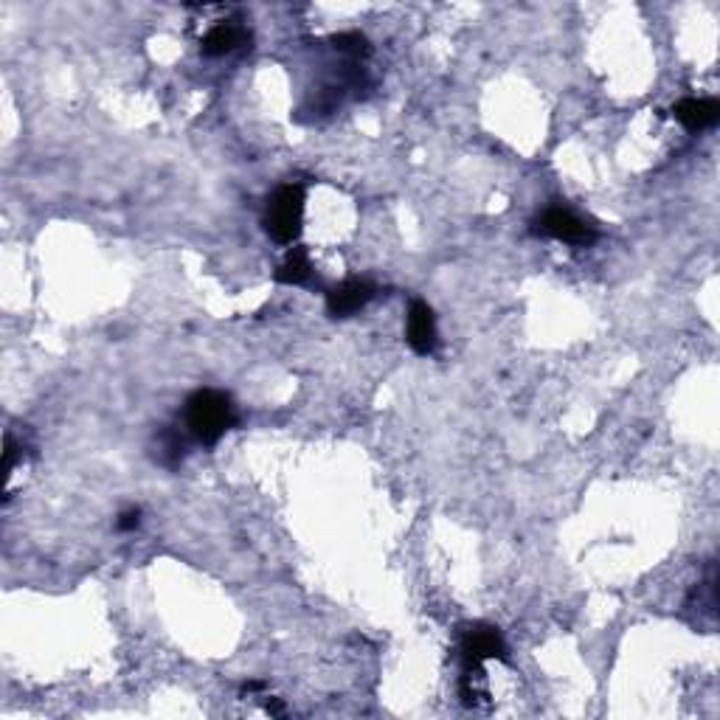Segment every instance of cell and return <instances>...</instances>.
<instances>
[{"mask_svg":"<svg viewBox=\"0 0 720 720\" xmlns=\"http://www.w3.org/2000/svg\"><path fill=\"white\" fill-rule=\"evenodd\" d=\"M237 425V411L223 391L200 389L186 400V428L200 445H217Z\"/></svg>","mask_w":720,"mask_h":720,"instance_id":"1","label":"cell"},{"mask_svg":"<svg viewBox=\"0 0 720 720\" xmlns=\"http://www.w3.org/2000/svg\"><path fill=\"white\" fill-rule=\"evenodd\" d=\"M301 217H304V189H301L299 183L279 186L268 200L265 231H268L273 242L293 245L301 234Z\"/></svg>","mask_w":720,"mask_h":720,"instance_id":"2","label":"cell"},{"mask_svg":"<svg viewBox=\"0 0 720 720\" xmlns=\"http://www.w3.org/2000/svg\"><path fill=\"white\" fill-rule=\"evenodd\" d=\"M538 237H552L557 242H569V245H591L597 240V231L591 225H585L574 211L569 209H549L540 214L532 228Z\"/></svg>","mask_w":720,"mask_h":720,"instance_id":"3","label":"cell"},{"mask_svg":"<svg viewBox=\"0 0 720 720\" xmlns=\"http://www.w3.org/2000/svg\"><path fill=\"white\" fill-rule=\"evenodd\" d=\"M462 653H465V667H481L484 661L504 659L507 647H504V639H501L498 628H493V625H473L465 633Z\"/></svg>","mask_w":720,"mask_h":720,"instance_id":"4","label":"cell"},{"mask_svg":"<svg viewBox=\"0 0 720 720\" xmlns=\"http://www.w3.org/2000/svg\"><path fill=\"white\" fill-rule=\"evenodd\" d=\"M375 293V285H369L363 279H349V282L332 287L327 293V310H330L332 318H349L375 299Z\"/></svg>","mask_w":720,"mask_h":720,"instance_id":"5","label":"cell"},{"mask_svg":"<svg viewBox=\"0 0 720 720\" xmlns=\"http://www.w3.org/2000/svg\"><path fill=\"white\" fill-rule=\"evenodd\" d=\"M405 338L417 355H431L436 349V318L434 310L425 301H411L408 321H405Z\"/></svg>","mask_w":720,"mask_h":720,"instance_id":"6","label":"cell"},{"mask_svg":"<svg viewBox=\"0 0 720 720\" xmlns=\"http://www.w3.org/2000/svg\"><path fill=\"white\" fill-rule=\"evenodd\" d=\"M673 116L690 133H701V130H709L715 127L720 119V105L715 99H681L678 105L673 107Z\"/></svg>","mask_w":720,"mask_h":720,"instance_id":"7","label":"cell"},{"mask_svg":"<svg viewBox=\"0 0 720 720\" xmlns=\"http://www.w3.org/2000/svg\"><path fill=\"white\" fill-rule=\"evenodd\" d=\"M245 40H248L245 29L234 26V23H220L203 37V54L206 57H225V54H231L240 45H245Z\"/></svg>","mask_w":720,"mask_h":720,"instance_id":"8","label":"cell"},{"mask_svg":"<svg viewBox=\"0 0 720 720\" xmlns=\"http://www.w3.org/2000/svg\"><path fill=\"white\" fill-rule=\"evenodd\" d=\"M310 276H313V265H310V256L304 248H293L276 270V282H282V285H304V282H310Z\"/></svg>","mask_w":720,"mask_h":720,"instance_id":"9","label":"cell"},{"mask_svg":"<svg viewBox=\"0 0 720 720\" xmlns=\"http://www.w3.org/2000/svg\"><path fill=\"white\" fill-rule=\"evenodd\" d=\"M332 48L335 51H341V54H346V57H366L372 48H369V40L360 34V31H346V34H335L332 37Z\"/></svg>","mask_w":720,"mask_h":720,"instance_id":"10","label":"cell"},{"mask_svg":"<svg viewBox=\"0 0 720 720\" xmlns=\"http://www.w3.org/2000/svg\"><path fill=\"white\" fill-rule=\"evenodd\" d=\"M158 448H161V462L164 465H178L183 459V450H186V442L178 431H164L158 436Z\"/></svg>","mask_w":720,"mask_h":720,"instance_id":"11","label":"cell"},{"mask_svg":"<svg viewBox=\"0 0 720 720\" xmlns=\"http://www.w3.org/2000/svg\"><path fill=\"white\" fill-rule=\"evenodd\" d=\"M116 526H119V532H133V529H138V526H141V510L121 512Z\"/></svg>","mask_w":720,"mask_h":720,"instance_id":"12","label":"cell"},{"mask_svg":"<svg viewBox=\"0 0 720 720\" xmlns=\"http://www.w3.org/2000/svg\"><path fill=\"white\" fill-rule=\"evenodd\" d=\"M268 712L270 715H285V706L276 704V701H268Z\"/></svg>","mask_w":720,"mask_h":720,"instance_id":"13","label":"cell"}]
</instances>
